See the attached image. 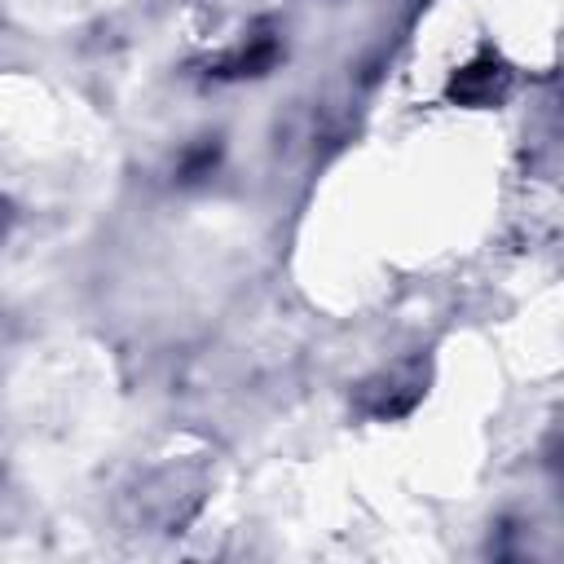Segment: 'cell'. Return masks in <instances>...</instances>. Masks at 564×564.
Here are the masks:
<instances>
[{
	"label": "cell",
	"mask_w": 564,
	"mask_h": 564,
	"mask_svg": "<svg viewBox=\"0 0 564 564\" xmlns=\"http://www.w3.org/2000/svg\"><path fill=\"white\" fill-rule=\"evenodd\" d=\"M273 57H278V44H273V40H260L256 48H242V53L234 57V70H229V75H260Z\"/></svg>",
	"instance_id": "7a4b0ae2"
},
{
	"label": "cell",
	"mask_w": 564,
	"mask_h": 564,
	"mask_svg": "<svg viewBox=\"0 0 564 564\" xmlns=\"http://www.w3.org/2000/svg\"><path fill=\"white\" fill-rule=\"evenodd\" d=\"M502 84H507V70H502V62H494V57H480V62L463 66V70L449 79V97H454L458 106H489V101L502 93Z\"/></svg>",
	"instance_id": "6da1fadb"
}]
</instances>
